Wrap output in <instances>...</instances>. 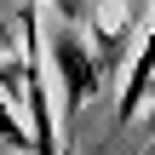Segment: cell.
Here are the masks:
<instances>
[{
    "label": "cell",
    "mask_w": 155,
    "mask_h": 155,
    "mask_svg": "<svg viewBox=\"0 0 155 155\" xmlns=\"http://www.w3.org/2000/svg\"><path fill=\"white\" fill-rule=\"evenodd\" d=\"M155 98V12H150V29H144V40H138V52H132V63H127V81H121V109H115V121L127 127V121H138L144 109H150Z\"/></svg>",
    "instance_id": "obj_2"
},
{
    "label": "cell",
    "mask_w": 155,
    "mask_h": 155,
    "mask_svg": "<svg viewBox=\"0 0 155 155\" xmlns=\"http://www.w3.org/2000/svg\"><path fill=\"white\" fill-rule=\"evenodd\" d=\"M92 52H98L104 75L121 69V58L132 52V12H127V6H121V17H115V0H98V12H92Z\"/></svg>",
    "instance_id": "obj_3"
},
{
    "label": "cell",
    "mask_w": 155,
    "mask_h": 155,
    "mask_svg": "<svg viewBox=\"0 0 155 155\" xmlns=\"http://www.w3.org/2000/svg\"><path fill=\"white\" fill-rule=\"evenodd\" d=\"M63 155H75V138H63Z\"/></svg>",
    "instance_id": "obj_5"
},
{
    "label": "cell",
    "mask_w": 155,
    "mask_h": 155,
    "mask_svg": "<svg viewBox=\"0 0 155 155\" xmlns=\"http://www.w3.org/2000/svg\"><path fill=\"white\" fill-rule=\"evenodd\" d=\"M35 6H52L69 29H75V23H92V12H98V0H35Z\"/></svg>",
    "instance_id": "obj_4"
},
{
    "label": "cell",
    "mask_w": 155,
    "mask_h": 155,
    "mask_svg": "<svg viewBox=\"0 0 155 155\" xmlns=\"http://www.w3.org/2000/svg\"><path fill=\"white\" fill-rule=\"evenodd\" d=\"M144 155H155V144H150V150H144Z\"/></svg>",
    "instance_id": "obj_6"
},
{
    "label": "cell",
    "mask_w": 155,
    "mask_h": 155,
    "mask_svg": "<svg viewBox=\"0 0 155 155\" xmlns=\"http://www.w3.org/2000/svg\"><path fill=\"white\" fill-rule=\"evenodd\" d=\"M46 75H52V86H58L63 121H75V109L92 104V98L104 92V81H109L104 63H98V52H92V40H86L81 29H69V23H58L52 40H46Z\"/></svg>",
    "instance_id": "obj_1"
},
{
    "label": "cell",
    "mask_w": 155,
    "mask_h": 155,
    "mask_svg": "<svg viewBox=\"0 0 155 155\" xmlns=\"http://www.w3.org/2000/svg\"><path fill=\"white\" fill-rule=\"evenodd\" d=\"M0 155H12V150H0Z\"/></svg>",
    "instance_id": "obj_7"
}]
</instances>
